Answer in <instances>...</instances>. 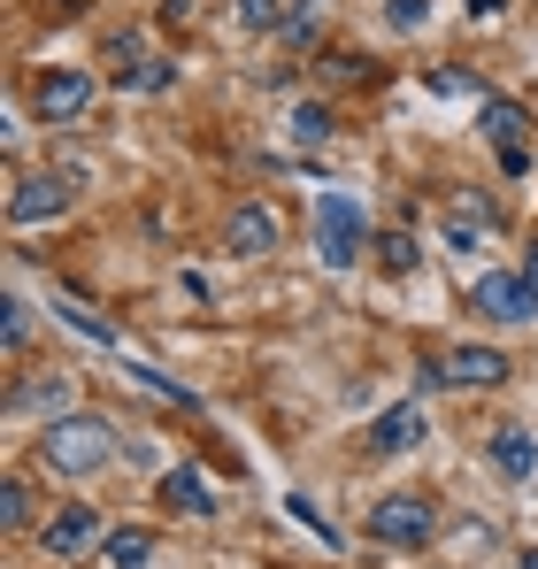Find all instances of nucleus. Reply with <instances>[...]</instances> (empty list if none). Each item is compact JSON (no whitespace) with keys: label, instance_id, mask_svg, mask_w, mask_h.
I'll return each instance as SVG.
<instances>
[{"label":"nucleus","instance_id":"23","mask_svg":"<svg viewBox=\"0 0 538 569\" xmlns=\"http://www.w3.org/2000/svg\"><path fill=\"white\" fill-rule=\"evenodd\" d=\"M231 8H239L247 31H277V23H285V0H231Z\"/></svg>","mask_w":538,"mask_h":569},{"label":"nucleus","instance_id":"27","mask_svg":"<svg viewBox=\"0 0 538 569\" xmlns=\"http://www.w3.org/2000/svg\"><path fill=\"white\" fill-rule=\"evenodd\" d=\"M285 516H292V523H300V531H316V539H323V547H339V539H331V523H323V516H316V508H308V500H300V492H292V500H285Z\"/></svg>","mask_w":538,"mask_h":569},{"label":"nucleus","instance_id":"6","mask_svg":"<svg viewBox=\"0 0 538 569\" xmlns=\"http://www.w3.org/2000/svg\"><path fill=\"white\" fill-rule=\"evenodd\" d=\"M477 123H485V139L500 147V170H508V178H524V170H531V147H524V123H531V116H524L516 100L485 93V100H477Z\"/></svg>","mask_w":538,"mask_h":569},{"label":"nucleus","instance_id":"7","mask_svg":"<svg viewBox=\"0 0 538 569\" xmlns=\"http://www.w3.org/2000/svg\"><path fill=\"white\" fill-rule=\"evenodd\" d=\"M31 108H39V123H86L92 116V78L86 70H47V78L31 86Z\"/></svg>","mask_w":538,"mask_h":569},{"label":"nucleus","instance_id":"10","mask_svg":"<svg viewBox=\"0 0 538 569\" xmlns=\"http://www.w3.org/2000/svg\"><path fill=\"white\" fill-rule=\"evenodd\" d=\"M70 400H78L70 370H39V378H23L16 392H8V416H31V408H39V416L54 423V416H70Z\"/></svg>","mask_w":538,"mask_h":569},{"label":"nucleus","instance_id":"14","mask_svg":"<svg viewBox=\"0 0 538 569\" xmlns=\"http://www.w3.org/2000/svg\"><path fill=\"white\" fill-rule=\"evenodd\" d=\"M162 500L178 508V516H216V492H208V477L178 462V470H162Z\"/></svg>","mask_w":538,"mask_h":569},{"label":"nucleus","instance_id":"19","mask_svg":"<svg viewBox=\"0 0 538 569\" xmlns=\"http://www.w3.org/2000/svg\"><path fill=\"white\" fill-rule=\"evenodd\" d=\"M116 86H123V93H170V86H178V62H139V70H123Z\"/></svg>","mask_w":538,"mask_h":569},{"label":"nucleus","instance_id":"20","mask_svg":"<svg viewBox=\"0 0 538 569\" xmlns=\"http://www.w3.org/2000/svg\"><path fill=\"white\" fill-rule=\"evenodd\" d=\"M377 254H385V270H392V278H408V270H416V262H424V254H416V239H408V231H385V239H377Z\"/></svg>","mask_w":538,"mask_h":569},{"label":"nucleus","instance_id":"17","mask_svg":"<svg viewBox=\"0 0 538 569\" xmlns=\"http://www.w3.org/2000/svg\"><path fill=\"white\" fill-rule=\"evenodd\" d=\"M285 139H292V154H316V147L331 139V108H323V100H300V108L285 116Z\"/></svg>","mask_w":538,"mask_h":569},{"label":"nucleus","instance_id":"5","mask_svg":"<svg viewBox=\"0 0 538 569\" xmlns=\"http://www.w3.org/2000/svg\"><path fill=\"white\" fill-rule=\"evenodd\" d=\"M500 378H508L500 347H447L439 362H424V392H439V385H500Z\"/></svg>","mask_w":538,"mask_h":569},{"label":"nucleus","instance_id":"12","mask_svg":"<svg viewBox=\"0 0 538 569\" xmlns=\"http://www.w3.org/2000/svg\"><path fill=\"white\" fill-rule=\"evenodd\" d=\"M100 547V523H92V508H62V516H47V531H39V555H54V562H70V555H92Z\"/></svg>","mask_w":538,"mask_h":569},{"label":"nucleus","instance_id":"28","mask_svg":"<svg viewBox=\"0 0 538 569\" xmlns=\"http://www.w3.org/2000/svg\"><path fill=\"white\" fill-rule=\"evenodd\" d=\"M108 62H116V78H123V70H139V62H147V47H139V31H123V39L108 47Z\"/></svg>","mask_w":538,"mask_h":569},{"label":"nucleus","instance_id":"22","mask_svg":"<svg viewBox=\"0 0 538 569\" xmlns=\"http://www.w3.org/2000/svg\"><path fill=\"white\" fill-rule=\"evenodd\" d=\"M316 16H323V0H300V8H285V39H300V47H316Z\"/></svg>","mask_w":538,"mask_h":569},{"label":"nucleus","instance_id":"3","mask_svg":"<svg viewBox=\"0 0 538 569\" xmlns=\"http://www.w3.org/2000/svg\"><path fill=\"white\" fill-rule=\"evenodd\" d=\"M316 254H323V270H355L361 200H347V192H323V200H316Z\"/></svg>","mask_w":538,"mask_h":569},{"label":"nucleus","instance_id":"11","mask_svg":"<svg viewBox=\"0 0 538 569\" xmlns=\"http://www.w3.org/2000/svg\"><path fill=\"white\" fill-rule=\"evenodd\" d=\"M70 178H23V186L8 192V223H16V231H23V223H47V216H62V208H70Z\"/></svg>","mask_w":538,"mask_h":569},{"label":"nucleus","instance_id":"2","mask_svg":"<svg viewBox=\"0 0 538 569\" xmlns=\"http://www.w3.org/2000/svg\"><path fill=\"white\" fill-rule=\"evenodd\" d=\"M431 531H439V500L431 492H385L369 508V539H385V547H424Z\"/></svg>","mask_w":538,"mask_h":569},{"label":"nucleus","instance_id":"26","mask_svg":"<svg viewBox=\"0 0 538 569\" xmlns=\"http://www.w3.org/2000/svg\"><path fill=\"white\" fill-rule=\"evenodd\" d=\"M123 370H131V378L147 385V392H162V400H178V408H192V392H185L178 378H162V370H147V362H123Z\"/></svg>","mask_w":538,"mask_h":569},{"label":"nucleus","instance_id":"15","mask_svg":"<svg viewBox=\"0 0 538 569\" xmlns=\"http://www.w3.org/2000/svg\"><path fill=\"white\" fill-rule=\"evenodd\" d=\"M147 555H155V531H147V523H116V531L100 539V562L108 569H147Z\"/></svg>","mask_w":538,"mask_h":569},{"label":"nucleus","instance_id":"16","mask_svg":"<svg viewBox=\"0 0 538 569\" xmlns=\"http://www.w3.org/2000/svg\"><path fill=\"white\" fill-rule=\"evenodd\" d=\"M531 462H538L531 431H524V423H500V431H492V470H500V477H516V485H524V477H531Z\"/></svg>","mask_w":538,"mask_h":569},{"label":"nucleus","instance_id":"1","mask_svg":"<svg viewBox=\"0 0 538 569\" xmlns=\"http://www.w3.org/2000/svg\"><path fill=\"white\" fill-rule=\"evenodd\" d=\"M108 455H116V423L86 416V408H70V416H54L39 431V462L54 477H92V470H108Z\"/></svg>","mask_w":538,"mask_h":569},{"label":"nucleus","instance_id":"4","mask_svg":"<svg viewBox=\"0 0 538 569\" xmlns=\"http://www.w3.org/2000/svg\"><path fill=\"white\" fill-rule=\"evenodd\" d=\"M469 308L492 316V323H531L538 316V284L524 278V270H485L477 292H469Z\"/></svg>","mask_w":538,"mask_h":569},{"label":"nucleus","instance_id":"13","mask_svg":"<svg viewBox=\"0 0 538 569\" xmlns=\"http://www.w3.org/2000/svg\"><path fill=\"white\" fill-rule=\"evenodd\" d=\"M277 239H285V223H277L269 200H239L231 208V254H277Z\"/></svg>","mask_w":538,"mask_h":569},{"label":"nucleus","instance_id":"29","mask_svg":"<svg viewBox=\"0 0 538 569\" xmlns=\"http://www.w3.org/2000/svg\"><path fill=\"white\" fill-rule=\"evenodd\" d=\"M500 8H508V0H469V16H477V23H492Z\"/></svg>","mask_w":538,"mask_h":569},{"label":"nucleus","instance_id":"18","mask_svg":"<svg viewBox=\"0 0 538 569\" xmlns=\"http://www.w3.org/2000/svg\"><path fill=\"white\" fill-rule=\"evenodd\" d=\"M0 339H8V362L31 347V300H16V292L0 300Z\"/></svg>","mask_w":538,"mask_h":569},{"label":"nucleus","instance_id":"24","mask_svg":"<svg viewBox=\"0 0 538 569\" xmlns=\"http://www.w3.org/2000/svg\"><path fill=\"white\" fill-rule=\"evenodd\" d=\"M0 516H8V531H23V523H31V485H23V477H8V492H0Z\"/></svg>","mask_w":538,"mask_h":569},{"label":"nucleus","instance_id":"8","mask_svg":"<svg viewBox=\"0 0 538 569\" xmlns=\"http://www.w3.org/2000/svg\"><path fill=\"white\" fill-rule=\"evenodd\" d=\"M500 223V200L492 192H477V186H461L447 200V247L454 254H469V247H485V231Z\"/></svg>","mask_w":538,"mask_h":569},{"label":"nucleus","instance_id":"25","mask_svg":"<svg viewBox=\"0 0 538 569\" xmlns=\"http://www.w3.org/2000/svg\"><path fill=\"white\" fill-rule=\"evenodd\" d=\"M385 23L392 31H424L431 23V0H385Z\"/></svg>","mask_w":538,"mask_h":569},{"label":"nucleus","instance_id":"21","mask_svg":"<svg viewBox=\"0 0 538 569\" xmlns=\"http://www.w3.org/2000/svg\"><path fill=\"white\" fill-rule=\"evenodd\" d=\"M54 316H62V323H78V331H86V339H100V347H116V331H108V323L92 316L86 300H54Z\"/></svg>","mask_w":538,"mask_h":569},{"label":"nucleus","instance_id":"30","mask_svg":"<svg viewBox=\"0 0 538 569\" xmlns=\"http://www.w3.org/2000/svg\"><path fill=\"white\" fill-rule=\"evenodd\" d=\"M524 278H531V284H538V247H531V262H524Z\"/></svg>","mask_w":538,"mask_h":569},{"label":"nucleus","instance_id":"9","mask_svg":"<svg viewBox=\"0 0 538 569\" xmlns=\"http://www.w3.org/2000/svg\"><path fill=\"white\" fill-rule=\"evenodd\" d=\"M424 431H431V416H424V392H416V400H400L369 423V455H408V447H424Z\"/></svg>","mask_w":538,"mask_h":569},{"label":"nucleus","instance_id":"31","mask_svg":"<svg viewBox=\"0 0 538 569\" xmlns=\"http://www.w3.org/2000/svg\"><path fill=\"white\" fill-rule=\"evenodd\" d=\"M524 569H538V555H524Z\"/></svg>","mask_w":538,"mask_h":569}]
</instances>
